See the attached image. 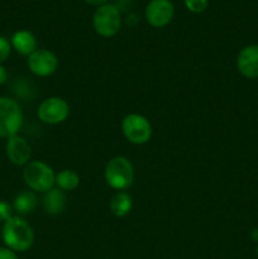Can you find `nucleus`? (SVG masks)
<instances>
[{
  "label": "nucleus",
  "instance_id": "3",
  "mask_svg": "<svg viewBox=\"0 0 258 259\" xmlns=\"http://www.w3.org/2000/svg\"><path fill=\"white\" fill-rule=\"evenodd\" d=\"M23 180L32 191L47 192L56 184V175L47 163L42 161H32L23 169Z\"/></svg>",
  "mask_w": 258,
  "mask_h": 259
},
{
  "label": "nucleus",
  "instance_id": "19",
  "mask_svg": "<svg viewBox=\"0 0 258 259\" xmlns=\"http://www.w3.org/2000/svg\"><path fill=\"white\" fill-rule=\"evenodd\" d=\"M12 53V45L5 37L0 35V65L9 58Z\"/></svg>",
  "mask_w": 258,
  "mask_h": 259
},
{
  "label": "nucleus",
  "instance_id": "22",
  "mask_svg": "<svg viewBox=\"0 0 258 259\" xmlns=\"http://www.w3.org/2000/svg\"><path fill=\"white\" fill-rule=\"evenodd\" d=\"M88 4L90 5H95V7H101L104 4H108V0H85Z\"/></svg>",
  "mask_w": 258,
  "mask_h": 259
},
{
  "label": "nucleus",
  "instance_id": "7",
  "mask_svg": "<svg viewBox=\"0 0 258 259\" xmlns=\"http://www.w3.org/2000/svg\"><path fill=\"white\" fill-rule=\"evenodd\" d=\"M70 114V106L63 99H46L38 106L37 115L40 121L46 124H60L67 119Z\"/></svg>",
  "mask_w": 258,
  "mask_h": 259
},
{
  "label": "nucleus",
  "instance_id": "23",
  "mask_svg": "<svg viewBox=\"0 0 258 259\" xmlns=\"http://www.w3.org/2000/svg\"><path fill=\"white\" fill-rule=\"evenodd\" d=\"M252 239L254 240V242L258 243V229H254L252 232Z\"/></svg>",
  "mask_w": 258,
  "mask_h": 259
},
{
  "label": "nucleus",
  "instance_id": "20",
  "mask_svg": "<svg viewBox=\"0 0 258 259\" xmlns=\"http://www.w3.org/2000/svg\"><path fill=\"white\" fill-rule=\"evenodd\" d=\"M0 259H19L14 250L8 247H0Z\"/></svg>",
  "mask_w": 258,
  "mask_h": 259
},
{
  "label": "nucleus",
  "instance_id": "17",
  "mask_svg": "<svg viewBox=\"0 0 258 259\" xmlns=\"http://www.w3.org/2000/svg\"><path fill=\"white\" fill-rule=\"evenodd\" d=\"M14 217V209L10 202L5 201V200H0V223L4 224L9 219Z\"/></svg>",
  "mask_w": 258,
  "mask_h": 259
},
{
  "label": "nucleus",
  "instance_id": "14",
  "mask_svg": "<svg viewBox=\"0 0 258 259\" xmlns=\"http://www.w3.org/2000/svg\"><path fill=\"white\" fill-rule=\"evenodd\" d=\"M12 205L15 212H18L19 215H28L34 211L38 205V200L34 192L22 191L15 196Z\"/></svg>",
  "mask_w": 258,
  "mask_h": 259
},
{
  "label": "nucleus",
  "instance_id": "21",
  "mask_svg": "<svg viewBox=\"0 0 258 259\" xmlns=\"http://www.w3.org/2000/svg\"><path fill=\"white\" fill-rule=\"evenodd\" d=\"M8 76H9V75H8L7 68H5L3 65H0V86L4 85V83L7 82Z\"/></svg>",
  "mask_w": 258,
  "mask_h": 259
},
{
  "label": "nucleus",
  "instance_id": "11",
  "mask_svg": "<svg viewBox=\"0 0 258 259\" xmlns=\"http://www.w3.org/2000/svg\"><path fill=\"white\" fill-rule=\"evenodd\" d=\"M238 71L247 78L258 77V45L243 48L237 57Z\"/></svg>",
  "mask_w": 258,
  "mask_h": 259
},
{
  "label": "nucleus",
  "instance_id": "18",
  "mask_svg": "<svg viewBox=\"0 0 258 259\" xmlns=\"http://www.w3.org/2000/svg\"><path fill=\"white\" fill-rule=\"evenodd\" d=\"M185 5L195 14L204 13L207 8V0H185Z\"/></svg>",
  "mask_w": 258,
  "mask_h": 259
},
{
  "label": "nucleus",
  "instance_id": "6",
  "mask_svg": "<svg viewBox=\"0 0 258 259\" xmlns=\"http://www.w3.org/2000/svg\"><path fill=\"white\" fill-rule=\"evenodd\" d=\"M124 137L133 144H144L151 139L152 125L147 118L139 114H129L121 121Z\"/></svg>",
  "mask_w": 258,
  "mask_h": 259
},
{
  "label": "nucleus",
  "instance_id": "9",
  "mask_svg": "<svg viewBox=\"0 0 258 259\" xmlns=\"http://www.w3.org/2000/svg\"><path fill=\"white\" fill-rule=\"evenodd\" d=\"M175 8L169 0H152L146 8V19L152 27L163 28L172 20Z\"/></svg>",
  "mask_w": 258,
  "mask_h": 259
},
{
  "label": "nucleus",
  "instance_id": "2",
  "mask_svg": "<svg viewBox=\"0 0 258 259\" xmlns=\"http://www.w3.org/2000/svg\"><path fill=\"white\" fill-rule=\"evenodd\" d=\"M24 115L17 100L0 96V139L10 138L19 133Z\"/></svg>",
  "mask_w": 258,
  "mask_h": 259
},
{
  "label": "nucleus",
  "instance_id": "15",
  "mask_svg": "<svg viewBox=\"0 0 258 259\" xmlns=\"http://www.w3.org/2000/svg\"><path fill=\"white\" fill-rule=\"evenodd\" d=\"M109 206H110V211L115 217H125L132 210V197L126 192L119 191L111 197Z\"/></svg>",
  "mask_w": 258,
  "mask_h": 259
},
{
  "label": "nucleus",
  "instance_id": "16",
  "mask_svg": "<svg viewBox=\"0 0 258 259\" xmlns=\"http://www.w3.org/2000/svg\"><path fill=\"white\" fill-rule=\"evenodd\" d=\"M80 184V177L75 171L63 169L56 175V185L62 191H72Z\"/></svg>",
  "mask_w": 258,
  "mask_h": 259
},
{
  "label": "nucleus",
  "instance_id": "12",
  "mask_svg": "<svg viewBox=\"0 0 258 259\" xmlns=\"http://www.w3.org/2000/svg\"><path fill=\"white\" fill-rule=\"evenodd\" d=\"M12 47L20 53L22 56H28L29 57L34 51H37V40L35 37L29 32V30H18L13 34L12 40H10Z\"/></svg>",
  "mask_w": 258,
  "mask_h": 259
},
{
  "label": "nucleus",
  "instance_id": "8",
  "mask_svg": "<svg viewBox=\"0 0 258 259\" xmlns=\"http://www.w3.org/2000/svg\"><path fill=\"white\" fill-rule=\"evenodd\" d=\"M28 67L35 76L47 77L57 70L58 58L51 51L37 50L28 57Z\"/></svg>",
  "mask_w": 258,
  "mask_h": 259
},
{
  "label": "nucleus",
  "instance_id": "25",
  "mask_svg": "<svg viewBox=\"0 0 258 259\" xmlns=\"http://www.w3.org/2000/svg\"><path fill=\"white\" fill-rule=\"evenodd\" d=\"M0 234H2V230H0Z\"/></svg>",
  "mask_w": 258,
  "mask_h": 259
},
{
  "label": "nucleus",
  "instance_id": "10",
  "mask_svg": "<svg viewBox=\"0 0 258 259\" xmlns=\"http://www.w3.org/2000/svg\"><path fill=\"white\" fill-rule=\"evenodd\" d=\"M5 153H7L8 159L13 164H15V166H25L30 161L32 149H30L27 139L17 134V136H13L7 139Z\"/></svg>",
  "mask_w": 258,
  "mask_h": 259
},
{
  "label": "nucleus",
  "instance_id": "24",
  "mask_svg": "<svg viewBox=\"0 0 258 259\" xmlns=\"http://www.w3.org/2000/svg\"><path fill=\"white\" fill-rule=\"evenodd\" d=\"M255 252H257V255H258V245H257V250H255Z\"/></svg>",
  "mask_w": 258,
  "mask_h": 259
},
{
  "label": "nucleus",
  "instance_id": "13",
  "mask_svg": "<svg viewBox=\"0 0 258 259\" xmlns=\"http://www.w3.org/2000/svg\"><path fill=\"white\" fill-rule=\"evenodd\" d=\"M43 209L50 215H58L65 210L66 207V195L63 194L62 190L51 189L50 191L45 192L43 196Z\"/></svg>",
  "mask_w": 258,
  "mask_h": 259
},
{
  "label": "nucleus",
  "instance_id": "5",
  "mask_svg": "<svg viewBox=\"0 0 258 259\" xmlns=\"http://www.w3.org/2000/svg\"><path fill=\"white\" fill-rule=\"evenodd\" d=\"M93 25L95 32L101 37H114L121 27L120 12L113 4L101 5L94 13Z\"/></svg>",
  "mask_w": 258,
  "mask_h": 259
},
{
  "label": "nucleus",
  "instance_id": "1",
  "mask_svg": "<svg viewBox=\"0 0 258 259\" xmlns=\"http://www.w3.org/2000/svg\"><path fill=\"white\" fill-rule=\"evenodd\" d=\"M2 238L5 247L15 253L27 252L34 243V232L29 223L20 217H13L3 224Z\"/></svg>",
  "mask_w": 258,
  "mask_h": 259
},
{
  "label": "nucleus",
  "instance_id": "4",
  "mask_svg": "<svg viewBox=\"0 0 258 259\" xmlns=\"http://www.w3.org/2000/svg\"><path fill=\"white\" fill-rule=\"evenodd\" d=\"M105 181L111 189L124 191L134 181L133 164L125 157H114L106 164Z\"/></svg>",
  "mask_w": 258,
  "mask_h": 259
}]
</instances>
